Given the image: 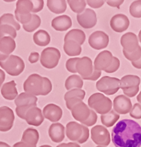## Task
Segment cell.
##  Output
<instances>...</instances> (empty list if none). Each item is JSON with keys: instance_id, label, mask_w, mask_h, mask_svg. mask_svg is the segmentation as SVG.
Returning a JSON list of instances; mask_svg holds the SVG:
<instances>
[{"instance_id": "obj_51", "label": "cell", "mask_w": 141, "mask_h": 147, "mask_svg": "<svg viewBox=\"0 0 141 147\" xmlns=\"http://www.w3.org/2000/svg\"><path fill=\"white\" fill-rule=\"evenodd\" d=\"M131 63L134 67H135L137 69H141V58L137 61L131 62Z\"/></svg>"}, {"instance_id": "obj_31", "label": "cell", "mask_w": 141, "mask_h": 147, "mask_svg": "<svg viewBox=\"0 0 141 147\" xmlns=\"http://www.w3.org/2000/svg\"><path fill=\"white\" fill-rule=\"evenodd\" d=\"M47 4L50 11L57 14L64 13L67 9V1L65 0H48Z\"/></svg>"}, {"instance_id": "obj_40", "label": "cell", "mask_w": 141, "mask_h": 147, "mask_svg": "<svg viewBox=\"0 0 141 147\" xmlns=\"http://www.w3.org/2000/svg\"><path fill=\"white\" fill-rule=\"evenodd\" d=\"M123 55L130 61H137L141 58V47L131 53H127L125 52H123Z\"/></svg>"}, {"instance_id": "obj_10", "label": "cell", "mask_w": 141, "mask_h": 147, "mask_svg": "<svg viewBox=\"0 0 141 147\" xmlns=\"http://www.w3.org/2000/svg\"><path fill=\"white\" fill-rule=\"evenodd\" d=\"M61 58L60 51L54 47H47L42 51L40 61L47 69H53L58 65Z\"/></svg>"}, {"instance_id": "obj_15", "label": "cell", "mask_w": 141, "mask_h": 147, "mask_svg": "<svg viewBox=\"0 0 141 147\" xmlns=\"http://www.w3.org/2000/svg\"><path fill=\"white\" fill-rule=\"evenodd\" d=\"M77 19L80 26L87 29L93 28L97 23L96 13L90 8H86L83 12L77 14Z\"/></svg>"}, {"instance_id": "obj_33", "label": "cell", "mask_w": 141, "mask_h": 147, "mask_svg": "<svg viewBox=\"0 0 141 147\" xmlns=\"http://www.w3.org/2000/svg\"><path fill=\"white\" fill-rule=\"evenodd\" d=\"M33 41L39 47H46L50 42V36L44 30H39L34 34Z\"/></svg>"}, {"instance_id": "obj_28", "label": "cell", "mask_w": 141, "mask_h": 147, "mask_svg": "<svg viewBox=\"0 0 141 147\" xmlns=\"http://www.w3.org/2000/svg\"><path fill=\"white\" fill-rule=\"evenodd\" d=\"M39 134L38 131L32 128H29L24 131L22 136V142L25 144L35 147L36 144L38 143Z\"/></svg>"}, {"instance_id": "obj_41", "label": "cell", "mask_w": 141, "mask_h": 147, "mask_svg": "<svg viewBox=\"0 0 141 147\" xmlns=\"http://www.w3.org/2000/svg\"><path fill=\"white\" fill-rule=\"evenodd\" d=\"M130 116L134 119H141V105L136 103L132 107L131 111H130Z\"/></svg>"}, {"instance_id": "obj_44", "label": "cell", "mask_w": 141, "mask_h": 147, "mask_svg": "<svg viewBox=\"0 0 141 147\" xmlns=\"http://www.w3.org/2000/svg\"><path fill=\"white\" fill-rule=\"evenodd\" d=\"M77 60H78V58H70L66 61V69H67V70L72 73H76L75 66Z\"/></svg>"}, {"instance_id": "obj_30", "label": "cell", "mask_w": 141, "mask_h": 147, "mask_svg": "<svg viewBox=\"0 0 141 147\" xmlns=\"http://www.w3.org/2000/svg\"><path fill=\"white\" fill-rule=\"evenodd\" d=\"M86 40V34L84 32L80 29H72L68 33L66 34L65 37L64 38V41L73 40L82 45L84 43Z\"/></svg>"}, {"instance_id": "obj_35", "label": "cell", "mask_w": 141, "mask_h": 147, "mask_svg": "<svg viewBox=\"0 0 141 147\" xmlns=\"http://www.w3.org/2000/svg\"><path fill=\"white\" fill-rule=\"evenodd\" d=\"M1 25H8L13 26L16 31L20 29V25L19 24V22H17L14 15L12 13H5L0 17V26Z\"/></svg>"}, {"instance_id": "obj_6", "label": "cell", "mask_w": 141, "mask_h": 147, "mask_svg": "<svg viewBox=\"0 0 141 147\" xmlns=\"http://www.w3.org/2000/svg\"><path fill=\"white\" fill-rule=\"evenodd\" d=\"M0 67L5 69L6 73L12 76H17L23 73L25 69L23 60L19 56L11 55L3 61H0Z\"/></svg>"}, {"instance_id": "obj_27", "label": "cell", "mask_w": 141, "mask_h": 147, "mask_svg": "<svg viewBox=\"0 0 141 147\" xmlns=\"http://www.w3.org/2000/svg\"><path fill=\"white\" fill-rule=\"evenodd\" d=\"M48 132L53 142H61L65 138V127L61 123H53L50 126Z\"/></svg>"}, {"instance_id": "obj_43", "label": "cell", "mask_w": 141, "mask_h": 147, "mask_svg": "<svg viewBox=\"0 0 141 147\" xmlns=\"http://www.w3.org/2000/svg\"><path fill=\"white\" fill-rule=\"evenodd\" d=\"M97 119H98L97 114H96V113L94 111L91 109L90 115L88 119H87V121H85L84 123H83V124L85 126H92V125H94L95 124L96 122H97Z\"/></svg>"}, {"instance_id": "obj_4", "label": "cell", "mask_w": 141, "mask_h": 147, "mask_svg": "<svg viewBox=\"0 0 141 147\" xmlns=\"http://www.w3.org/2000/svg\"><path fill=\"white\" fill-rule=\"evenodd\" d=\"M38 98L29 93H22L15 99L16 113L21 119H25V114L29 109L32 107H36Z\"/></svg>"}, {"instance_id": "obj_16", "label": "cell", "mask_w": 141, "mask_h": 147, "mask_svg": "<svg viewBox=\"0 0 141 147\" xmlns=\"http://www.w3.org/2000/svg\"><path fill=\"white\" fill-rule=\"evenodd\" d=\"M121 45L123 47L122 52L127 53H131L140 48L138 41V37L134 33L128 32L122 36L121 37Z\"/></svg>"}, {"instance_id": "obj_38", "label": "cell", "mask_w": 141, "mask_h": 147, "mask_svg": "<svg viewBox=\"0 0 141 147\" xmlns=\"http://www.w3.org/2000/svg\"><path fill=\"white\" fill-rule=\"evenodd\" d=\"M68 4L70 5L71 9L74 12V13L79 14L85 11L86 9V5H87V2L84 0H80V1H74V0H68L67 1Z\"/></svg>"}, {"instance_id": "obj_2", "label": "cell", "mask_w": 141, "mask_h": 147, "mask_svg": "<svg viewBox=\"0 0 141 147\" xmlns=\"http://www.w3.org/2000/svg\"><path fill=\"white\" fill-rule=\"evenodd\" d=\"M52 88V83L49 78L36 73L30 75L23 84L25 93L35 96L47 95L50 93Z\"/></svg>"}, {"instance_id": "obj_49", "label": "cell", "mask_w": 141, "mask_h": 147, "mask_svg": "<svg viewBox=\"0 0 141 147\" xmlns=\"http://www.w3.org/2000/svg\"><path fill=\"white\" fill-rule=\"evenodd\" d=\"M105 2H107V5L111 6V7H116L117 8H119L120 5L124 2V1L123 0H119H119H117V1H110V0H108V1H105Z\"/></svg>"}, {"instance_id": "obj_26", "label": "cell", "mask_w": 141, "mask_h": 147, "mask_svg": "<svg viewBox=\"0 0 141 147\" xmlns=\"http://www.w3.org/2000/svg\"><path fill=\"white\" fill-rule=\"evenodd\" d=\"M1 93L7 100H14L17 97V90L14 81L7 82L2 86Z\"/></svg>"}, {"instance_id": "obj_21", "label": "cell", "mask_w": 141, "mask_h": 147, "mask_svg": "<svg viewBox=\"0 0 141 147\" xmlns=\"http://www.w3.org/2000/svg\"><path fill=\"white\" fill-rule=\"evenodd\" d=\"M111 28L116 32H123L128 29L130 25V21L128 17L122 13L113 16L110 22Z\"/></svg>"}, {"instance_id": "obj_55", "label": "cell", "mask_w": 141, "mask_h": 147, "mask_svg": "<svg viewBox=\"0 0 141 147\" xmlns=\"http://www.w3.org/2000/svg\"><path fill=\"white\" fill-rule=\"evenodd\" d=\"M137 102H139V104L141 105V92L138 94V95H137Z\"/></svg>"}, {"instance_id": "obj_9", "label": "cell", "mask_w": 141, "mask_h": 147, "mask_svg": "<svg viewBox=\"0 0 141 147\" xmlns=\"http://www.w3.org/2000/svg\"><path fill=\"white\" fill-rule=\"evenodd\" d=\"M96 88L106 95H113L120 88V80L114 77L104 76L97 82Z\"/></svg>"}, {"instance_id": "obj_19", "label": "cell", "mask_w": 141, "mask_h": 147, "mask_svg": "<svg viewBox=\"0 0 141 147\" xmlns=\"http://www.w3.org/2000/svg\"><path fill=\"white\" fill-rule=\"evenodd\" d=\"M86 93L83 90L81 89H73L67 92L65 94L64 99L66 102V106L68 109L72 111L74 105L83 102Z\"/></svg>"}, {"instance_id": "obj_50", "label": "cell", "mask_w": 141, "mask_h": 147, "mask_svg": "<svg viewBox=\"0 0 141 147\" xmlns=\"http://www.w3.org/2000/svg\"><path fill=\"white\" fill-rule=\"evenodd\" d=\"M5 73L4 71L0 69V88L2 87L3 82H5Z\"/></svg>"}, {"instance_id": "obj_36", "label": "cell", "mask_w": 141, "mask_h": 147, "mask_svg": "<svg viewBox=\"0 0 141 147\" xmlns=\"http://www.w3.org/2000/svg\"><path fill=\"white\" fill-rule=\"evenodd\" d=\"M41 23H42V20H41L39 16L35 14V13H32L31 20L27 24L23 25V27L26 32H32L41 26Z\"/></svg>"}, {"instance_id": "obj_57", "label": "cell", "mask_w": 141, "mask_h": 147, "mask_svg": "<svg viewBox=\"0 0 141 147\" xmlns=\"http://www.w3.org/2000/svg\"><path fill=\"white\" fill-rule=\"evenodd\" d=\"M41 147H51V146H47V145H44V146H41Z\"/></svg>"}, {"instance_id": "obj_42", "label": "cell", "mask_w": 141, "mask_h": 147, "mask_svg": "<svg viewBox=\"0 0 141 147\" xmlns=\"http://www.w3.org/2000/svg\"><path fill=\"white\" fill-rule=\"evenodd\" d=\"M119 67H120V61H119V60L116 57L113 56V61H112V63H111V65L104 72H106L107 73H115L116 71L118 70Z\"/></svg>"}, {"instance_id": "obj_46", "label": "cell", "mask_w": 141, "mask_h": 147, "mask_svg": "<svg viewBox=\"0 0 141 147\" xmlns=\"http://www.w3.org/2000/svg\"><path fill=\"white\" fill-rule=\"evenodd\" d=\"M87 4H88L91 7H93V8H99V7H101L104 4L105 1H92V0H88V1H86Z\"/></svg>"}, {"instance_id": "obj_5", "label": "cell", "mask_w": 141, "mask_h": 147, "mask_svg": "<svg viewBox=\"0 0 141 147\" xmlns=\"http://www.w3.org/2000/svg\"><path fill=\"white\" fill-rule=\"evenodd\" d=\"M66 134L71 140L82 144L88 140L89 131L87 126L77 122H70L66 125Z\"/></svg>"}, {"instance_id": "obj_24", "label": "cell", "mask_w": 141, "mask_h": 147, "mask_svg": "<svg viewBox=\"0 0 141 147\" xmlns=\"http://www.w3.org/2000/svg\"><path fill=\"white\" fill-rule=\"evenodd\" d=\"M43 116L44 117H45L52 123L57 122L62 118V108L53 103L48 104L43 108Z\"/></svg>"}, {"instance_id": "obj_20", "label": "cell", "mask_w": 141, "mask_h": 147, "mask_svg": "<svg viewBox=\"0 0 141 147\" xmlns=\"http://www.w3.org/2000/svg\"><path fill=\"white\" fill-rule=\"evenodd\" d=\"M15 48V41L12 37H5L0 40V61L7 59Z\"/></svg>"}, {"instance_id": "obj_12", "label": "cell", "mask_w": 141, "mask_h": 147, "mask_svg": "<svg viewBox=\"0 0 141 147\" xmlns=\"http://www.w3.org/2000/svg\"><path fill=\"white\" fill-rule=\"evenodd\" d=\"M109 43V36L105 32L96 31L89 37V44L92 49L100 50L105 49Z\"/></svg>"}, {"instance_id": "obj_17", "label": "cell", "mask_w": 141, "mask_h": 147, "mask_svg": "<svg viewBox=\"0 0 141 147\" xmlns=\"http://www.w3.org/2000/svg\"><path fill=\"white\" fill-rule=\"evenodd\" d=\"M113 109L118 114H127L132 109L131 99L125 95H119L113 100Z\"/></svg>"}, {"instance_id": "obj_22", "label": "cell", "mask_w": 141, "mask_h": 147, "mask_svg": "<svg viewBox=\"0 0 141 147\" xmlns=\"http://www.w3.org/2000/svg\"><path fill=\"white\" fill-rule=\"evenodd\" d=\"M91 109L83 102L74 105L72 109V114L77 121L84 123L90 115Z\"/></svg>"}, {"instance_id": "obj_52", "label": "cell", "mask_w": 141, "mask_h": 147, "mask_svg": "<svg viewBox=\"0 0 141 147\" xmlns=\"http://www.w3.org/2000/svg\"><path fill=\"white\" fill-rule=\"evenodd\" d=\"M13 147H33L30 145H28V144H25L23 142H19V143H17L14 145Z\"/></svg>"}, {"instance_id": "obj_25", "label": "cell", "mask_w": 141, "mask_h": 147, "mask_svg": "<svg viewBox=\"0 0 141 147\" xmlns=\"http://www.w3.org/2000/svg\"><path fill=\"white\" fill-rule=\"evenodd\" d=\"M51 26L57 31L64 32L72 27V20L71 17L67 15H62V16L55 17L51 22Z\"/></svg>"}, {"instance_id": "obj_54", "label": "cell", "mask_w": 141, "mask_h": 147, "mask_svg": "<svg viewBox=\"0 0 141 147\" xmlns=\"http://www.w3.org/2000/svg\"><path fill=\"white\" fill-rule=\"evenodd\" d=\"M0 147H11L8 144H5L4 142H0Z\"/></svg>"}, {"instance_id": "obj_11", "label": "cell", "mask_w": 141, "mask_h": 147, "mask_svg": "<svg viewBox=\"0 0 141 147\" xmlns=\"http://www.w3.org/2000/svg\"><path fill=\"white\" fill-rule=\"evenodd\" d=\"M14 121V114L12 109L7 106L0 108V131L5 132L12 129Z\"/></svg>"}, {"instance_id": "obj_47", "label": "cell", "mask_w": 141, "mask_h": 147, "mask_svg": "<svg viewBox=\"0 0 141 147\" xmlns=\"http://www.w3.org/2000/svg\"><path fill=\"white\" fill-rule=\"evenodd\" d=\"M40 58V55L38 54V52H32L29 57V61L31 63H35L36 62L38 61V60Z\"/></svg>"}, {"instance_id": "obj_45", "label": "cell", "mask_w": 141, "mask_h": 147, "mask_svg": "<svg viewBox=\"0 0 141 147\" xmlns=\"http://www.w3.org/2000/svg\"><path fill=\"white\" fill-rule=\"evenodd\" d=\"M33 4V7H32V13H38L42 11L44 7V1L42 0H38V1H32Z\"/></svg>"}, {"instance_id": "obj_32", "label": "cell", "mask_w": 141, "mask_h": 147, "mask_svg": "<svg viewBox=\"0 0 141 147\" xmlns=\"http://www.w3.org/2000/svg\"><path fill=\"white\" fill-rule=\"evenodd\" d=\"M65 86L68 90L73 89H81L83 86V80L80 76L72 75L68 76L66 79Z\"/></svg>"}, {"instance_id": "obj_56", "label": "cell", "mask_w": 141, "mask_h": 147, "mask_svg": "<svg viewBox=\"0 0 141 147\" xmlns=\"http://www.w3.org/2000/svg\"><path fill=\"white\" fill-rule=\"evenodd\" d=\"M138 39H139V40H140V42L141 43V30L140 31V32H139V34H138Z\"/></svg>"}, {"instance_id": "obj_39", "label": "cell", "mask_w": 141, "mask_h": 147, "mask_svg": "<svg viewBox=\"0 0 141 147\" xmlns=\"http://www.w3.org/2000/svg\"><path fill=\"white\" fill-rule=\"evenodd\" d=\"M129 12L132 17L141 18V0L134 1L129 7Z\"/></svg>"}, {"instance_id": "obj_7", "label": "cell", "mask_w": 141, "mask_h": 147, "mask_svg": "<svg viewBox=\"0 0 141 147\" xmlns=\"http://www.w3.org/2000/svg\"><path fill=\"white\" fill-rule=\"evenodd\" d=\"M140 78L134 75H127L120 79V88L125 96L127 97H134L139 92Z\"/></svg>"}, {"instance_id": "obj_18", "label": "cell", "mask_w": 141, "mask_h": 147, "mask_svg": "<svg viewBox=\"0 0 141 147\" xmlns=\"http://www.w3.org/2000/svg\"><path fill=\"white\" fill-rule=\"evenodd\" d=\"M113 56L110 51L104 50L100 52L94 61V69L95 70L105 71L111 65Z\"/></svg>"}, {"instance_id": "obj_8", "label": "cell", "mask_w": 141, "mask_h": 147, "mask_svg": "<svg viewBox=\"0 0 141 147\" xmlns=\"http://www.w3.org/2000/svg\"><path fill=\"white\" fill-rule=\"evenodd\" d=\"M32 7L33 4L32 1L29 0H19L16 4V9L14 11L17 21H19L23 25L27 24L31 20L32 17Z\"/></svg>"}, {"instance_id": "obj_29", "label": "cell", "mask_w": 141, "mask_h": 147, "mask_svg": "<svg viewBox=\"0 0 141 147\" xmlns=\"http://www.w3.org/2000/svg\"><path fill=\"white\" fill-rule=\"evenodd\" d=\"M63 49H64L65 52L68 56L80 55L82 51L80 45L73 40L64 41Z\"/></svg>"}, {"instance_id": "obj_53", "label": "cell", "mask_w": 141, "mask_h": 147, "mask_svg": "<svg viewBox=\"0 0 141 147\" xmlns=\"http://www.w3.org/2000/svg\"><path fill=\"white\" fill-rule=\"evenodd\" d=\"M57 147H80L79 145L76 144H63L61 145L58 146Z\"/></svg>"}, {"instance_id": "obj_23", "label": "cell", "mask_w": 141, "mask_h": 147, "mask_svg": "<svg viewBox=\"0 0 141 147\" xmlns=\"http://www.w3.org/2000/svg\"><path fill=\"white\" fill-rule=\"evenodd\" d=\"M44 116L42 111L38 107H32L25 114V120L29 125L39 126L44 122Z\"/></svg>"}, {"instance_id": "obj_3", "label": "cell", "mask_w": 141, "mask_h": 147, "mask_svg": "<svg viewBox=\"0 0 141 147\" xmlns=\"http://www.w3.org/2000/svg\"><path fill=\"white\" fill-rule=\"evenodd\" d=\"M89 107L95 112L104 115L112 110V101L100 93H96L90 96L88 99Z\"/></svg>"}, {"instance_id": "obj_48", "label": "cell", "mask_w": 141, "mask_h": 147, "mask_svg": "<svg viewBox=\"0 0 141 147\" xmlns=\"http://www.w3.org/2000/svg\"><path fill=\"white\" fill-rule=\"evenodd\" d=\"M101 71L95 70V69H94V70H93V73H92V74L88 78H87V80L96 81V80H97V79H98V78H100V76H101Z\"/></svg>"}, {"instance_id": "obj_37", "label": "cell", "mask_w": 141, "mask_h": 147, "mask_svg": "<svg viewBox=\"0 0 141 147\" xmlns=\"http://www.w3.org/2000/svg\"><path fill=\"white\" fill-rule=\"evenodd\" d=\"M5 37H10L14 39L17 37V31L13 26L8 25L0 26V40Z\"/></svg>"}, {"instance_id": "obj_13", "label": "cell", "mask_w": 141, "mask_h": 147, "mask_svg": "<svg viewBox=\"0 0 141 147\" xmlns=\"http://www.w3.org/2000/svg\"><path fill=\"white\" fill-rule=\"evenodd\" d=\"M76 73H79L82 79L87 80L93 73L94 67L92 66V60L88 57L78 58L75 66Z\"/></svg>"}, {"instance_id": "obj_34", "label": "cell", "mask_w": 141, "mask_h": 147, "mask_svg": "<svg viewBox=\"0 0 141 147\" xmlns=\"http://www.w3.org/2000/svg\"><path fill=\"white\" fill-rule=\"evenodd\" d=\"M119 117H120L119 114L116 113L114 111L111 110L107 114L101 116V119L102 124L104 126L112 127L115 123L118 121Z\"/></svg>"}, {"instance_id": "obj_14", "label": "cell", "mask_w": 141, "mask_h": 147, "mask_svg": "<svg viewBox=\"0 0 141 147\" xmlns=\"http://www.w3.org/2000/svg\"><path fill=\"white\" fill-rule=\"evenodd\" d=\"M92 140L98 145H108L110 142L109 131L102 125H95L91 130Z\"/></svg>"}, {"instance_id": "obj_1", "label": "cell", "mask_w": 141, "mask_h": 147, "mask_svg": "<svg viewBox=\"0 0 141 147\" xmlns=\"http://www.w3.org/2000/svg\"><path fill=\"white\" fill-rule=\"evenodd\" d=\"M111 136L116 147L141 146V126L131 119L119 121L113 127Z\"/></svg>"}]
</instances>
